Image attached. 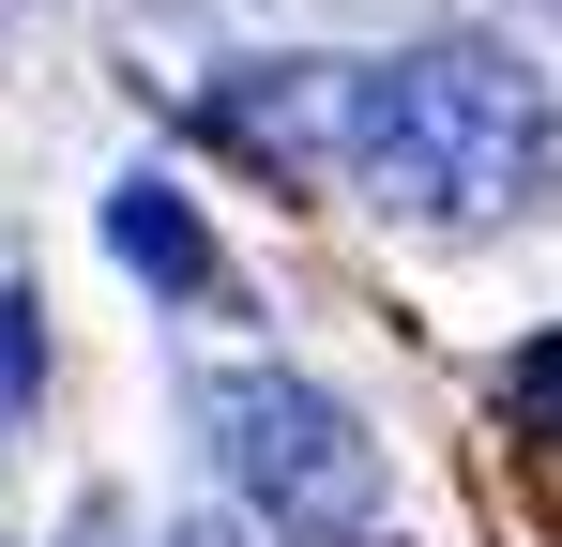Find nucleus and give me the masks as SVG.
Masks as SVG:
<instances>
[{"label": "nucleus", "instance_id": "nucleus-1", "mask_svg": "<svg viewBox=\"0 0 562 547\" xmlns=\"http://www.w3.org/2000/svg\"><path fill=\"white\" fill-rule=\"evenodd\" d=\"M350 198L411 213V228H502V213H562V107L502 46H411L366 62L350 91Z\"/></svg>", "mask_w": 562, "mask_h": 547}, {"label": "nucleus", "instance_id": "nucleus-2", "mask_svg": "<svg viewBox=\"0 0 562 547\" xmlns=\"http://www.w3.org/2000/svg\"><path fill=\"white\" fill-rule=\"evenodd\" d=\"M198 426L228 456V487L304 547H350L380 517V442L319 395V380H289V365H213L198 380Z\"/></svg>", "mask_w": 562, "mask_h": 547}, {"label": "nucleus", "instance_id": "nucleus-3", "mask_svg": "<svg viewBox=\"0 0 562 547\" xmlns=\"http://www.w3.org/2000/svg\"><path fill=\"white\" fill-rule=\"evenodd\" d=\"M106 259H122V274H153L168 304H213V289H228L213 228H198V198H183V182H153V168L106 198Z\"/></svg>", "mask_w": 562, "mask_h": 547}, {"label": "nucleus", "instance_id": "nucleus-4", "mask_svg": "<svg viewBox=\"0 0 562 547\" xmlns=\"http://www.w3.org/2000/svg\"><path fill=\"white\" fill-rule=\"evenodd\" d=\"M502 426L517 442H562V335H532V350L502 365Z\"/></svg>", "mask_w": 562, "mask_h": 547}, {"label": "nucleus", "instance_id": "nucleus-5", "mask_svg": "<svg viewBox=\"0 0 562 547\" xmlns=\"http://www.w3.org/2000/svg\"><path fill=\"white\" fill-rule=\"evenodd\" d=\"M46 380V304L31 289H0V426H15V395Z\"/></svg>", "mask_w": 562, "mask_h": 547}, {"label": "nucleus", "instance_id": "nucleus-6", "mask_svg": "<svg viewBox=\"0 0 562 547\" xmlns=\"http://www.w3.org/2000/svg\"><path fill=\"white\" fill-rule=\"evenodd\" d=\"M168 547H228V533H168Z\"/></svg>", "mask_w": 562, "mask_h": 547}, {"label": "nucleus", "instance_id": "nucleus-7", "mask_svg": "<svg viewBox=\"0 0 562 547\" xmlns=\"http://www.w3.org/2000/svg\"><path fill=\"white\" fill-rule=\"evenodd\" d=\"M350 547H380V533H350Z\"/></svg>", "mask_w": 562, "mask_h": 547}]
</instances>
